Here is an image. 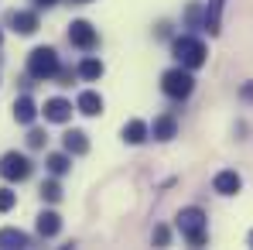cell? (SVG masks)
Here are the masks:
<instances>
[{
    "label": "cell",
    "instance_id": "obj_24",
    "mask_svg": "<svg viewBox=\"0 0 253 250\" xmlns=\"http://www.w3.org/2000/svg\"><path fill=\"white\" fill-rule=\"evenodd\" d=\"M243 100H253V83L243 86Z\"/></svg>",
    "mask_w": 253,
    "mask_h": 250
},
{
    "label": "cell",
    "instance_id": "obj_11",
    "mask_svg": "<svg viewBox=\"0 0 253 250\" xmlns=\"http://www.w3.org/2000/svg\"><path fill=\"white\" fill-rule=\"evenodd\" d=\"M76 106H79V113H85V117H96V113H103V96L92 93V89H85V93H79Z\"/></svg>",
    "mask_w": 253,
    "mask_h": 250
},
{
    "label": "cell",
    "instance_id": "obj_13",
    "mask_svg": "<svg viewBox=\"0 0 253 250\" xmlns=\"http://www.w3.org/2000/svg\"><path fill=\"white\" fill-rule=\"evenodd\" d=\"M147 134H151V127L144 124V120H130V124H124V141L126 144H144Z\"/></svg>",
    "mask_w": 253,
    "mask_h": 250
},
{
    "label": "cell",
    "instance_id": "obj_16",
    "mask_svg": "<svg viewBox=\"0 0 253 250\" xmlns=\"http://www.w3.org/2000/svg\"><path fill=\"white\" fill-rule=\"evenodd\" d=\"M58 230H62L58 212H51V209H48V212H42V216H38V233H42V237H55Z\"/></svg>",
    "mask_w": 253,
    "mask_h": 250
},
{
    "label": "cell",
    "instance_id": "obj_8",
    "mask_svg": "<svg viewBox=\"0 0 253 250\" xmlns=\"http://www.w3.org/2000/svg\"><path fill=\"white\" fill-rule=\"evenodd\" d=\"M212 189H215L219 196H236V192L243 189V178H240L236 171H219V175L212 178Z\"/></svg>",
    "mask_w": 253,
    "mask_h": 250
},
{
    "label": "cell",
    "instance_id": "obj_2",
    "mask_svg": "<svg viewBox=\"0 0 253 250\" xmlns=\"http://www.w3.org/2000/svg\"><path fill=\"white\" fill-rule=\"evenodd\" d=\"M171 51H174V58H178L185 69H199V65H206V45L199 42V38H192V35L174 38Z\"/></svg>",
    "mask_w": 253,
    "mask_h": 250
},
{
    "label": "cell",
    "instance_id": "obj_23",
    "mask_svg": "<svg viewBox=\"0 0 253 250\" xmlns=\"http://www.w3.org/2000/svg\"><path fill=\"white\" fill-rule=\"evenodd\" d=\"M168 230H165V226H158V230H154V244H158V247H165V244H168Z\"/></svg>",
    "mask_w": 253,
    "mask_h": 250
},
{
    "label": "cell",
    "instance_id": "obj_3",
    "mask_svg": "<svg viewBox=\"0 0 253 250\" xmlns=\"http://www.w3.org/2000/svg\"><path fill=\"white\" fill-rule=\"evenodd\" d=\"M28 72H31L35 79H51V76H58V55H55V48H35V51L28 55Z\"/></svg>",
    "mask_w": 253,
    "mask_h": 250
},
{
    "label": "cell",
    "instance_id": "obj_1",
    "mask_svg": "<svg viewBox=\"0 0 253 250\" xmlns=\"http://www.w3.org/2000/svg\"><path fill=\"white\" fill-rule=\"evenodd\" d=\"M178 230L185 233V240L192 244V247H202L206 244V212L202 209H181L178 212Z\"/></svg>",
    "mask_w": 253,
    "mask_h": 250
},
{
    "label": "cell",
    "instance_id": "obj_12",
    "mask_svg": "<svg viewBox=\"0 0 253 250\" xmlns=\"http://www.w3.org/2000/svg\"><path fill=\"white\" fill-rule=\"evenodd\" d=\"M202 28H206L209 35H219V28H222V0H209V3H206V21H202Z\"/></svg>",
    "mask_w": 253,
    "mask_h": 250
},
{
    "label": "cell",
    "instance_id": "obj_7",
    "mask_svg": "<svg viewBox=\"0 0 253 250\" xmlns=\"http://www.w3.org/2000/svg\"><path fill=\"white\" fill-rule=\"evenodd\" d=\"M42 113H44V120H51V124H65V120L72 117V103L55 96V100H48L42 106Z\"/></svg>",
    "mask_w": 253,
    "mask_h": 250
},
{
    "label": "cell",
    "instance_id": "obj_21",
    "mask_svg": "<svg viewBox=\"0 0 253 250\" xmlns=\"http://www.w3.org/2000/svg\"><path fill=\"white\" fill-rule=\"evenodd\" d=\"M14 199H17V196H14L10 189H0V212H7V209L14 206Z\"/></svg>",
    "mask_w": 253,
    "mask_h": 250
},
{
    "label": "cell",
    "instance_id": "obj_14",
    "mask_svg": "<svg viewBox=\"0 0 253 250\" xmlns=\"http://www.w3.org/2000/svg\"><path fill=\"white\" fill-rule=\"evenodd\" d=\"M65 151L69 154H85L89 151V137H85L83 130H69L65 134Z\"/></svg>",
    "mask_w": 253,
    "mask_h": 250
},
{
    "label": "cell",
    "instance_id": "obj_15",
    "mask_svg": "<svg viewBox=\"0 0 253 250\" xmlns=\"http://www.w3.org/2000/svg\"><path fill=\"white\" fill-rule=\"evenodd\" d=\"M151 134L158 137V141H171L174 134H178V124H174V117H158L154 127H151Z\"/></svg>",
    "mask_w": 253,
    "mask_h": 250
},
{
    "label": "cell",
    "instance_id": "obj_4",
    "mask_svg": "<svg viewBox=\"0 0 253 250\" xmlns=\"http://www.w3.org/2000/svg\"><path fill=\"white\" fill-rule=\"evenodd\" d=\"M161 89L168 93L171 100H185L192 89H195V79H192V72L181 65V69H168L165 76H161Z\"/></svg>",
    "mask_w": 253,
    "mask_h": 250
},
{
    "label": "cell",
    "instance_id": "obj_27",
    "mask_svg": "<svg viewBox=\"0 0 253 250\" xmlns=\"http://www.w3.org/2000/svg\"><path fill=\"white\" fill-rule=\"evenodd\" d=\"M250 244H253V233H250Z\"/></svg>",
    "mask_w": 253,
    "mask_h": 250
},
{
    "label": "cell",
    "instance_id": "obj_6",
    "mask_svg": "<svg viewBox=\"0 0 253 250\" xmlns=\"http://www.w3.org/2000/svg\"><path fill=\"white\" fill-rule=\"evenodd\" d=\"M69 42L76 45V48H83V51H92L99 45V35H96V28L89 21H72L69 24Z\"/></svg>",
    "mask_w": 253,
    "mask_h": 250
},
{
    "label": "cell",
    "instance_id": "obj_9",
    "mask_svg": "<svg viewBox=\"0 0 253 250\" xmlns=\"http://www.w3.org/2000/svg\"><path fill=\"white\" fill-rule=\"evenodd\" d=\"M10 28L17 35H35L38 31V14L35 10H14L10 14Z\"/></svg>",
    "mask_w": 253,
    "mask_h": 250
},
{
    "label": "cell",
    "instance_id": "obj_19",
    "mask_svg": "<svg viewBox=\"0 0 253 250\" xmlns=\"http://www.w3.org/2000/svg\"><path fill=\"white\" fill-rule=\"evenodd\" d=\"M79 76H83V79H99V76H103V62H99V58H85L83 65H79Z\"/></svg>",
    "mask_w": 253,
    "mask_h": 250
},
{
    "label": "cell",
    "instance_id": "obj_18",
    "mask_svg": "<svg viewBox=\"0 0 253 250\" xmlns=\"http://www.w3.org/2000/svg\"><path fill=\"white\" fill-rule=\"evenodd\" d=\"M0 247H28V237L21 230H0Z\"/></svg>",
    "mask_w": 253,
    "mask_h": 250
},
{
    "label": "cell",
    "instance_id": "obj_26",
    "mask_svg": "<svg viewBox=\"0 0 253 250\" xmlns=\"http://www.w3.org/2000/svg\"><path fill=\"white\" fill-rule=\"evenodd\" d=\"M72 3H89V0H72Z\"/></svg>",
    "mask_w": 253,
    "mask_h": 250
},
{
    "label": "cell",
    "instance_id": "obj_17",
    "mask_svg": "<svg viewBox=\"0 0 253 250\" xmlns=\"http://www.w3.org/2000/svg\"><path fill=\"white\" fill-rule=\"evenodd\" d=\"M44 165H48L51 175H65V171L72 168V161H69V151H65V154H48V161H44Z\"/></svg>",
    "mask_w": 253,
    "mask_h": 250
},
{
    "label": "cell",
    "instance_id": "obj_28",
    "mask_svg": "<svg viewBox=\"0 0 253 250\" xmlns=\"http://www.w3.org/2000/svg\"><path fill=\"white\" fill-rule=\"evenodd\" d=\"M0 42H3V38H0Z\"/></svg>",
    "mask_w": 253,
    "mask_h": 250
},
{
    "label": "cell",
    "instance_id": "obj_10",
    "mask_svg": "<svg viewBox=\"0 0 253 250\" xmlns=\"http://www.w3.org/2000/svg\"><path fill=\"white\" fill-rule=\"evenodd\" d=\"M35 117H38L35 100H31V96H17V100H14V120H17V124H35Z\"/></svg>",
    "mask_w": 253,
    "mask_h": 250
},
{
    "label": "cell",
    "instance_id": "obj_25",
    "mask_svg": "<svg viewBox=\"0 0 253 250\" xmlns=\"http://www.w3.org/2000/svg\"><path fill=\"white\" fill-rule=\"evenodd\" d=\"M38 7H51V3H58V0H35Z\"/></svg>",
    "mask_w": 253,
    "mask_h": 250
},
{
    "label": "cell",
    "instance_id": "obj_5",
    "mask_svg": "<svg viewBox=\"0 0 253 250\" xmlns=\"http://www.w3.org/2000/svg\"><path fill=\"white\" fill-rule=\"evenodd\" d=\"M0 175H3L7 182H24V178L31 175V161H28L24 154H17V151H7V154L0 158Z\"/></svg>",
    "mask_w": 253,
    "mask_h": 250
},
{
    "label": "cell",
    "instance_id": "obj_20",
    "mask_svg": "<svg viewBox=\"0 0 253 250\" xmlns=\"http://www.w3.org/2000/svg\"><path fill=\"white\" fill-rule=\"evenodd\" d=\"M42 196L48 199V202H58V199H62V185H58V182H44Z\"/></svg>",
    "mask_w": 253,
    "mask_h": 250
},
{
    "label": "cell",
    "instance_id": "obj_22",
    "mask_svg": "<svg viewBox=\"0 0 253 250\" xmlns=\"http://www.w3.org/2000/svg\"><path fill=\"white\" fill-rule=\"evenodd\" d=\"M44 141H48V137H44L42 130H31V134H28V144H31V148H42Z\"/></svg>",
    "mask_w": 253,
    "mask_h": 250
}]
</instances>
